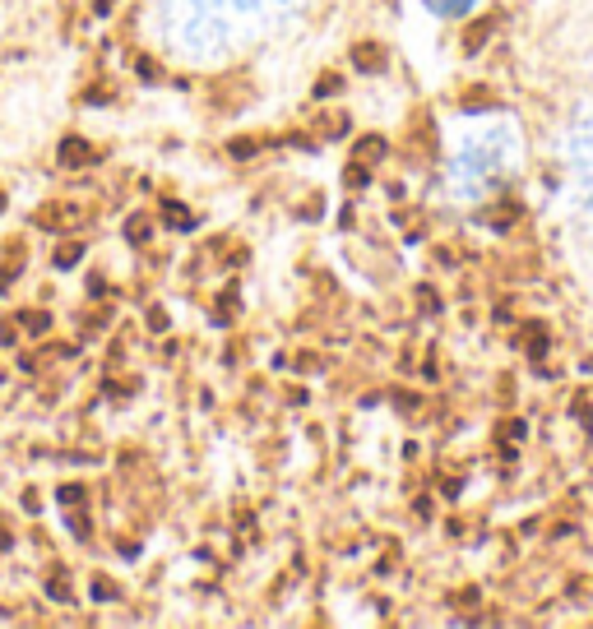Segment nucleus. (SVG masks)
Wrapping results in <instances>:
<instances>
[{"label": "nucleus", "mask_w": 593, "mask_h": 629, "mask_svg": "<svg viewBox=\"0 0 593 629\" xmlns=\"http://www.w3.org/2000/svg\"><path fill=\"white\" fill-rule=\"evenodd\" d=\"M125 231H130V241H144V217H130V227H125Z\"/></svg>", "instance_id": "nucleus-9"}, {"label": "nucleus", "mask_w": 593, "mask_h": 629, "mask_svg": "<svg viewBox=\"0 0 593 629\" xmlns=\"http://www.w3.org/2000/svg\"><path fill=\"white\" fill-rule=\"evenodd\" d=\"M61 500H65V505H79V500H84V491H79V486H65Z\"/></svg>", "instance_id": "nucleus-10"}, {"label": "nucleus", "mask_w": 593, "mask_h": 629, "mask_svg": "<svg viewBox=\"0 0 593 629\" xmlns=\"http://www.w3.org/2000/svg\"><path fill=\"white\" fill-rule=\"evenodd\" d=\"M487 37H491V19H478V23H473V28L464 32V51H478V46L487 42Z\"/></svg>", "instance_id": "nucleus-3"}, {"label": "nucleus", "mask_w": 593, "mask_h": 629, "mask_svg": "<svg viewBox=\"0 0 593 629\" xmlns=\"http://www.w3.org/2000/svg\"><path fill=\"white\" fill-rule=\"evenodd\" d=\"M23 329L42 333V329H47V315H42V310H23Z\"/></svg>", "instance_id": "nucleus-6"}, {"label": "nucleus", "mask_w": 593, "mask_h": 629, "mask_svg": "<svg viewBox=\"0 0 593 629\" xmlns=\"http://www.w3.org/2000/svg\"><path fill=\"white\" fill-rule=\"evenodd\" d=\"M380 153H385V144H380V139H361V148H357L361 162H366V157H380Z\"/></svg>", "instance_id": "nucleus-7"}, {"label": "nucleus", "mask_w": 593, "mask_h": 629, "mask_svg": "<svg viewBox=\"0 0 593 629\" xmlns=\"http://www.w3.org/2000/svg\"><path fill=\"white\" fill-rule=\"evenodd\" d=\"M61 162L65 167H88V144H84V139H65L61 144Z\"/></svg>", "instance_id": "nucleus-1"}, {"label": "nucleus", "mask_w": 593, "mask_h": 629, "mask_svg": "<svg viewBox=\"0 0 593 629\" xmlns=\"http://www.w3.org/2000/svg\"><path fill=\"white\" fill-rule=\"evenodd\" d=\"M352 61H357L361 70H380V65H385V56H380V46H375V42H361L357 51H352Z\"/></svg>", "instance_id": "nucleus-2"}, {"label": "nucleus", "mask_w": 593, "mask_h": 629, "mask_svg": "<svg viewBox=\"0 0 593 629\" xmlns=\"http://www.w3.org/2000/svg\"><path fill=\"white\" fill-rule=\"evenodd\" d=\"M47 597L51 601H75V588L65 583L61 574H51V579H47Z\"/></svg>", "instance_id": "nucleus-4"}, {"label": "nucleus", "mask_w": 593, "mask_h": 629, "mask_svg": "<svg viewBox=\"0 0 593 629\" xmlns=\"http://www.w3.org/2000/svg\"><path fill=\"white\" fill-rule=\"evenodd\" d=\"M459 5H469V0H454V10H459Z\"/></svg>", "instance_id": "nucleus-11"}, {"label": "nucleus", "mask_w": 593, "mask_h": 629, "mask_svg": "<svg viewBox=\"0 0 593 629\" xmlns=\"http://www.w3.org/2000/svg\"><path fill=\"white\" fill-rule=\"evenodd\" d=\"M339 88H343V84H339V75H325L315 93H320V97H329V93H339Z\"/></svg>", "instance_id": "nucleus-8"}, {"label": "nucleus", "mask_w": 593, "mask_h": 629, "mask_svg": "<svg viewBox=\"0 0 593 629\" xmlns=\"http://www.w3.org/2000/svg\"><path fill=\"white\" fill-rule=\"evenodd\" d=\"M79 255H84V246H79V241H65V246L56 250V264H61V269H70V264H79Z\"/></svg>", "instance_id": "nucleus-5"}]
</instances>
